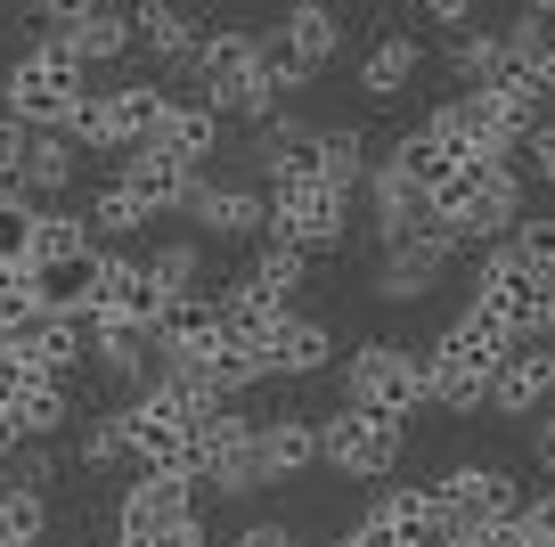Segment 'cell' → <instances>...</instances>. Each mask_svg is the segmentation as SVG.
Returning a JSON list of instances; mask_svg holds the SVG:
<instances>
[{"mask_svg": "<svg viewBox=\"0 0 555 547\" xmlns=\"http://www.w3.org/2000/svg\"><path fill=\"white\" fill-rule=\"evenodd\" d=\"M522 196H531V180H522L515 155H466V171H450V180L425 196V213L450 221L466 245H506V229L531 213Z\"/></svg>", "mask_w": 555, "mask_h": 547, "instance_id": "1", "label": "cell"}, {"mask_svg": "<svg viewBox=\"0 0 555 547\" xmlns=\"http://www.w3.org/2000/svg\"><path fill=\"white\" fill-rule=\"evenodd\" d=\"M506 352H515V343H506V327H490L482 310L466 303L434 343H425V400H434V409H450V417L490 409V377H499Z\"/></svg>", "mask_w": 555, "mask_h": 547, "instance_id": "2", "label": "cell"}, {"mask_svg": "<svg viewBox=\"0 0 555 547\" xmlns=\"http://www.w3.org/2000/svg\"><path fill=\"white\" fill-rule=\"evenodd\" d=\"M0 106L25 131H74V115L90 106V66L74 58V41H25L0 66Z\"/></svg>", "mask_w": 555, "mask_h": 547, "instance_id": "3", "label": "cell"}, {"mask_svg": "<svg viewBox=\"0 0 555 547\" xmlns=\"http://www.w3.org/2000/svg\"><path fill=\"white\" fill-rule=\"evenodd\" d=\"M189 82L212 115H237V123H270L278 115V90H270V66H261V34L254 25H205L189 58Z\"/></svg>", "mask_w": 555, "mask_h": 547, "instance_id": "4", "label": "cell"}, {"mask_svg": "<svg viewBox=\"0 0 555 547\" xmlns=\"http://www.w3.org/2000/svg\"><path fill=\"white\" fill-rule=\"evenodd\" d=\"M466 303L482 310L490 327H506V343H555V278L531 270L515 245H490V254L474 262Z\"/></svg>", "mask_w": 555, "mask_h": 547, "instance_id": "5", "label": "cell"}, {"mask_svg": "<svg viewBox=\"0 0 555 547\" xmlns=\"http://www.w3.org/2000/svg\"><path fill=\"white\" fill-rule=\"evenodd\" d=\"M400 458H409V417H384V409H360V400H344V409L319 417V466L344 482H392Z\"/></svg>", "mask_w": 555, "mask_h": 547, "instance_id": "6", "label": "cell"}, {"mask_svg": "<svg viewBox=\"0 0 555 547\" xmlns=\"http://www.w3.org/2000/svg\"><path fill=\"white\" fill-rule=\"evenodd\" d=\"M180 90H164V82H106V90H90V106L74 115V148H90V155H131V148H147L156 139V123H164V106H172Z\"/></svg>", "mask_w": 555, "mask_h": 547, "instance_id": "7", "label": "cell"}, {"mask_svg": "<svg viewBox=\"0 0 555 547\" xmlns=\"http://www.w3.org/2000/svg\"><path fill=\"white\" fill-rule=\"evenodd\" d=\"M434 491H441V514H450L457 547H482L490 531H506V523L522 514V498H531L499 458H466V466H450Z\"/></svg>", "mask_w": 555, "mask_h": 547, "instance_id": "8", "label": "cell"}, {"mask_svg": "<svg viewBox=\"0 0 555 547\" xmlns=\"http://www.w3.org/2000/svg\"><path fill=\"white\" fill-rule=\"evenodd\" d=\"M344 400H360V409H384V417H416L434 409L425 400V343H360V352L344 359Z\"/></svg>", "mask_w": 555, "mask_h": 547, "instance_id": "9", "label": "cell"}, {"mask_svg": "<svg viewBox=\"0 0 555 547\" xmlns=\"http://www.w3.org/2000/svg\"><path fill=\"white\" fill-rule=\"evenodd\" d=\"M270 229L261 238H278V245H295V254H335L344 245V229H351V196L344 189H327V180H270Z\"/></svg>", "mask_w": 555, "mask_h": 547, "instance_id": "10", "label": "cell"}, {"mask_svg": "<svg viewBox=\"0 0 555 547\" xmlns=\"http://www.w3.org/2000/svg\"><path fill=\"white\" fill-rule=\"evenodd\" d=\"M457 254H466V238H457L450 221H434V213H425L400 245H384V254H376V294H384V303H425V294H434V278L450 270Z\"/></svg>", "mask_w": 555, "mask_h": 547, "instance_id": "11", "label": "cell"}, {"mask_svg": "<svg viewBox=\"0 0 555 547\" xmlns=\"http://www.w3.org/2000/svg\"><path fill=\"white\" fill-rule=\"evenodd\" d=\"M189 514H196V482H180V474H131V482H122V507H115V539L156 547V539H172Z\"/></svg>", "mask_w": 555, "mask_h": 547, "instance_id": "12", "label": "cell"}, {"mask_svg": "<svg viewBox=\"0 0 555 547\" xmlns=\"http://www.w3.org/2000/svg\"><path fill=\"white\" fill-rule=\"evenodd\" d=\"M189 221H196V238H212V245H237V238H261L270 229V196L261 189H237V180H196V196H189Z\"/></svg>", "mask_w": 555, "mask_h": 547, "instance_id": "13", "label": "cell"}, {"mask_svg": "<svg viewBox=\"0 0 555 547\" xmlns=\"http://www.w3.org/2000/svg\"><path fill=\"white\" fill-rule=\"evenodd\" d=\"M122 9H131V50H147L156 66L189 74L196 41H205V17H196L189 0H122Z\"/></svg>", "mask_w": 555, "mask_h": 547, "instance_id": "14", "label": "cell"}, {"mask_svg": "<svg viewBox=\"0 0 555 547\" xmlns=\"http://www.w3.org/2000/svg\"><path fill=\"white\" fill-rule=\"evenodd\" d=\"M490 409L499 417H547L555 409V343H515L490 377Z\"/></svg>", "mask_w": 555, "mask_h": 547, "instance_id": "15", "label": "cell"}, {"mask_svg": "<svg viewBox=\"0 0 555 547\" xmlns=\"http://www.w3.org/2000/svg\"><path fill=\"white\" fill-rule=\"evenodd\" d=\"M115 180L164 221V213H189V196H196L205 171H189L180 155H164V148H131V155H115Z\"/></svg>", "mask_w": 555, "mask_h": 547, "instance_id": "16", "label": "cell"}, {"mask_svg": "<svg viewBox=\"0 0 555 547\" xmlns=\"http://www.w3.org/2000/svg\"><path fill=\"white\" fill-rule=\"evenodd\" d=\"M270 41H278V50H286V58H295V66L319 82V74L344 58V9H335V0H295V9L278 17V34H270Z\"/></svg>", "mask_w": 555, "mask_h": 547, "instance_id": "17", "label": "cell"}, {"mask_svg": "<svg viewBox=\"0 0 555 547\" xmlns=\"http://www.w3.org/2000/svg\"><path fill=\"white\" fill-rule=\"evenodd\" d=\"M466 155H474V148L457 139V123L441 115V106H434L425 123H416V131H400V139H392V164L409 171V180H416L425 196H434L441 180H450V171H466Z\"/></svg>", "mask_w": 555, "mask_h": 547, "instance_id": "18", "label": "cell"}, {"mask_svg": "<svg viewBox=\"0 0 555 547\" xmlns=\"http://www.w3.org/2000/svg\"><path fill=\"white\" fill-rule=\"evenodd\" d=\"M416 74H425V41L392 25V34H376V41H367V58H360V99L367 106H400L416 90Z\"/></svg>", "mask_w": 555, "mask_h": 547, "instance_id": "19", "label": "cell"}, {"mask_svg": "<svg viewBox=\"0 0 555 547\" xmlns=\"http://www.w3.org/2000/svg\"><path fill=\"white\" fill-rule=\"evenodd\" d=\"M416 221H425V189H416L392 155L367 164V238H376V254H384V245H400Z\"/></svg>", "mask_w": 555, "mask_h": 547, "instance_id": "20", "label": "cell"}, {"mask_svg": "<svg viewBox=\"0 0 555 547\" xmlns=\"http://www.w3.org/2000/svg\"><path fill=\"white\" fill-rule=\"evenodd\" d=\"M90 359H99V368L122 384V393L156 384V368H164V352H156V327H122V319H90Z\"/></svg>", "mask_w": 555, "mask_h": 547, "instance_id": "21", "label": "cell"}, {"mask_svg": "<svg viewBox=\"0 0 555 547\" xmlns=\"http://www.w3.org/2000/svg\"><path fill=\"white\" fill-rule=\"evenodd\" d=\"M99 278H106V245H90V254H74V262H41L34 270L41 310H50V319H99Z\"/></svg>", "mask_w": 555, "mask_h": 547, "instance_id": "22", "label": "cell"}, {"mask_svg": "<svg viewBox=\"0 0 555 547\" xmlns=\"http://www.w3.org/2000/svg\"><path fill=\"white\" fill-rule=\"evenodd\" d=\"M9 343H17V359L34 368V377L74 384V368L90 359V319H50V310H41V319L25 327V335H9Z\"/></svg>", "mask_w": 555, "mask_h": 547, "instance_id": "23", "label": "cell"}, {"mask_svg": "<svg viewBox=\"0 0 555 547\" xmlns=\"http://www.w3.org/2000/svg\"><path fill=\"white\" fill-rule=\"evenodd\" d=\"M327 368H335V327L311 319V310H286L270 335V377L302 384V377H327Z\"/></svg>", "mask_w": 555, "mask_h": 547, "instance_id": "24", "label": "cell"}, {"mask_svg": "<svg viewBox=\"0 0 555 547\" xmlns=\"http://www.w3.org/2000/svg\"><path fill=\"white\" fill-rule=\"evenodd\" d=\"M172 294L147 278L139 254H106V278H99V319H122V327H156V310Z\"/></svg>", "mask_w": 555, "mask_h": 547, "instance_id": "25", "label": "cell"}, {"mask_svg": "<svg viewBox=\"0 0 555 547\" xmlns=\"http://www.w3.org/2000/svg\"><path fill=\"white\" fill-rule=\"evenodd\" d=\"M376 514L392 523L400 547H457V531H450V514H441V491H434V482H400V491H384Z\"/></svg>", "mask_w": 555, "mask_h": 547, "instance_id": "26", "label": "cell"}, {"mask_svg": "<svg viewBox=\"0 0 555 547\" xmlns=\"http://www.w3.org/2000/svg\"><path fill=\"white\" fill-rule=\"evenodd\" d=\"M212 335H221V294L212 287H189V294H172V303L156 310V352L164 359H196Z\"/></svg>", "mask_w": 555, "mask_h": 547, "instance_id": "27", "label": "cell"}, {"mask_svg": "<svg viewBox=\"0 0 555 547\" xmlns=\"http://www.w3.org/2000/svg\"><path fill=\"white\" fill-rule=\"evenodd\" d=\"M254 442H261V474L295 482V474H311V466H319V417H295V409L254 417Z\"/></svg>", "mask_w": 555, "mask_h": 547, "instance_id": "28", "label": "cell"}, {"mask_svg": "<svg viewBox=\"0 0 555 547\" xmlns=\"http://www.w3.org/2000/svg\"><path fill=\"white\" fill-rule=\"evenodd\" d=\"M441 66H450L457 90H490L506 66H515V50H506V25H457V34L441 41Z\"/></svg>", "mask_w": 555, "mask_h": 547, "instance_id": "29", "label": "cell"}, {"mask_svg": "<svg viewBox=\"0 0 555 547\" xmlns=\"http://www.w3.org/2000/svg\"><path fill=\"white\" fill-rule=\"evenodd\" d=\"M147 148H164V155H180L189 171H205L212 155H221V115H212L205 99H172L164 106V123H156V139Z\"/></svg>", "mask_w": 555, "mask_h": 547, "instance_id": "30", "label": "cell"}, {"mask_svg": "<svg viewBox=\"0 0 555 547\" xmlns=\"http://www.w3.org/2000/svg\"><path fill=\"white\" fill-rule=\"evenodd\" d=\"M229 287H245V294H261V303H278V310H295V294L311 287V254H295V245H278V238H261L254 245V262H245Z\"/></svg>", "mask_w": 555, "mask_h": 547, "instance_id": "31", "label": "cell"}, {"mask_svg": "<svg viewBox=\"0 0 555 547\" xmlns=\"http://www.w3.org/2000/svg\"><path fill=\"white\" fill-rule=\"evenodd\" d=\"M74 171H82V148H74L66 131H25V164H17V189L34 196V205L66 196V189H74Z\"/></svg>", "mask_w": 555, "mask_h": 547, "instance_id": "32", "label": "cell"}, {"mask_svg": "<svg viewBox=\"0 0 555 547\" xmlns=\"http://www.w3.org/2000/svg\"><path fill=\"white\" fill-rule=\"evenodd\" d=\"M319 180L344 196L367 189V131L360 123H319Z\"/></svg>", "mask_w": 555, "mask_h": 547, "instance_id": "33", "label": "cell"}, {"mask_svg": "<svg viewBox=\"0 0 555 547\" xmlns=\"http://www.w3.org/2000/svg\"><path fill=\"white\" fill-rule=\"evenodd\" d=\"M9 425H17V442H57V433L74 425V384H57V377H41L34 393L17 400V417H9Z\"/></svg>", "mask_w": 555, "mask_h": 547, "instance_id": "34", "label": "cell"}, {"mask_svg": "<svg viewBox=\"0 0 555 547\" xmlns=\"http://www.w3.org/2000/svg\"><path fill=\"white\" fill-rule=\"evenodd\" d=\"M50 539V491L0 482V547H41Z\"/></svg>", "mask_w": 555, "mask_h": 547, "instance_id": "35", "label": "cell"}, {"mask_svg": "<svg viewBox=\"0 0 555 547\" xmlns=\"http://www.w3.org/2000/svg\"><path fill=\"white\" fill-rule=\"evenodd\" d=\"M139 262H147V278H156L164 294H189V287H205V238H156Z\"/></svg>", "mask_w": 555, "mask_h": 547, "instance_id": "36", "label": "cell"}, {"mask_svg": "<svg viewBox=\"0 0 555 547\" xmlns=\"http://www.w3.org/2000/svg\"><path fill=\"white\" fill-rule=\"evenodd\" d=\"M90 221L82 213H66V205H41V221H34V262L25 270H41V262H74V254H90Z\"/></svg>", "mask_w": 555, "mask_h": 547, "instance_id": "37", "label": "cell"}, {"mask_svg": "<svg viewBox=\"0 0 555 547\" xmlns=\"http://www.w3.org/2000/svg\"><path fill=\"white\" fill-rule=\"evenodd\" d=\"M506 50H515V66H531L539 90L555 99V17H531V9H515V25H506Z\"/></svg>", "mask_w": 555, "mask_h": 547, "instance_id": "38", "label": "cell"}, {"mask_svg": "<svg viewBox=\"0 0 555 547\" xmlns=\"http://www.w3.org/2000/svg\"><path fill=\"white\" fill-rule=\"evenodd\" d=\"M82 221H90V238H139V229L156 221V213L139 205V196L122 189V180H106V189H99V196L82 205Z\"/></svg>", "mask_w": 555, "mask_h": 547, "instance_id": "39", "label": "cell"}, {"mask_svg": "<svg viewBox=\"0 0 555 547\" xmlns=\"http://www.w3.org/2000/svg\"><path fill=\"white\" fill-rule=\"evenodd\" d=\"M74 58H82V66H115V58H131V9H115V0H106L99 17L74 34Z\"/></svg>", "mask_w": 555, "mask_h": 547, "instance_id": "40", "label": "cell"}, {"mask_svg": "<svg viewBox=\"0 0 555 547\" xmlns=\"http://www.w3.org/2000/svg\"><path fill=\"white\" fill-rule=\"evenodd\" d=\"M34 221H41L34 196L0 189V270H25V262H34Z\"/></svg>", "mask_w": 555, "mask_h": 547, "instance_id": "41", "label": "cell"}, {"mask_svg": "<svg viewBox=\"0 0 555 547\" xmlns=\"http://www.w3.org/2000/svg\"><path fill=\"white\" fill-rule=\"evenodd\" d=\"M25 9H34V25H41L34 41H74V34L106 9V0H25Z\"/></svg>", "mask_w": 555, "mask_h": 547, "instance_id": "42", "label": "cell"}, {"mask_svg": "<svg viewBox=\"0 0 555 547\" xmlns=\"http://www.w3.org/2000/svg\"><path fill=\"white\" fill-rule=\"evenodd\" d=\"M41 319V287L34 270H0V335H25Z\"/></svg>", "mask_w": 555, "mask_h": 547, "instance_id": "43", "label": "cell"}, {"mask_svg": "<svg viewBox=\"0 0 555 547\" xmlns=\"http://www.w3.org/2000/svg\"><path fill=\"white\" fill-rule=\"evenodd\" d=\"M82 466H90V474H115V466H131V449H122V425H115V409L82 425Z\"/></svg>", "mask_w": 555, "mask_h": 547, "instance_id": "44", "label": "cell"}, {"mask_svg": "<svg viewBox=\"0 0 555 547\" xmlns=\"http://www.w3.org/2000/svg\"><path fill=\"white\" fill-rule=\"evenodd\" d=\"M506 245H515L531 270H547V278H555V213H522V221L506 229Z\"/></svg>", "mask_w": 555, "mask_h": 547, "instance_id": "45", "label": "cell"}, {"mask_svg": "<svg viewBox=\"0 0 555 547\" xmlns=\"http://www.w3.org/2000/svg\"><path fill=\"white\" fill-rule=\"evenodd\" d=\"M515 164H522V180H539V189H555V115H539L531 131H522Z\"/></svg>", "mask_w": 555, "mask_h": 547, "instance_id": "46", "label": "cell"}, {"mask_svg": "<svg viewBox=\"0 0 555 547\" xmlns=\"http://www.w3.org/2000/svg\"><path fill=\"white\" fill-rule=\"evenodd\" d=\"M0 482H25V491H50L57 482V449L50 442H17V458H9V474Z\"/></svg>", "mask_w": 555, "mask_h": 547, "instance_id": "47", "label": "cell"}, {"mask_svg": "<svg viewBox=\"0 0 555 547\" xmlns=\"http://www.w3.org/2000/svg\"><path fill=\"white\" fill-rule=\"evenodd\" d=\"M34 384H41V377L17 359V343H0V417H17V400L34 393Z\"/></svg>", "mask_w": 555, "mask_h": 547, "instance_id": "48", "label": "cell"}, {"mask_svg": "<svg viewBox=\"0 0 555 547\" xmlns=\"http://www.w3.org/2000/svg\"><path fill=\"white\" fill-rule=\"evenodd\" d=\"M482 547H555V523H547V514H531V507H522L515 523H506V531H490Z\"/></svg>", "mask_w": 555, "mask_h": 547, "instance_id": "49", "label": "cell"}, {"mask_svg": "<svg viewBox=\"0 0 555 547\" xmlns=\"http://www.w3.org/2000/svg\"><path fill=\"white\" fill-rule=\"evenodd\" d=\"M17 164H25V123L0 106V189H17Z\"/></svg>", "mask_w": 555, "mask_h": 547, "instance_id": "50", "label": "cell"}, {"mask_svg": "<svg viewBox=\"0 0 555 547\" xmlns=\"http://www.w3.org/2000/svg\"><path fill=\"white\" fill-rule=\"evenodd\" d=\"M335 547H400V539H392V523H384V514L367 507V514H360V523H351V531H344Z\"/></svg>", "mask_w": 555, "mask_h": 547, "instance_id": "51", "label": "cell"}, {"mask_svg": "<svg viewBox=\"0 0 555 547\" xmlns=\"http://www.w3.org/2000/svg\"><path fill=\"white\" fill-rule=\"evenodd\" d=\"M237 547H302V531H295V523H245Z\"/></svg>", "mask_w": 555, "mask_h": 547, "instance_id": "52", "label": "cell"}, {"mask_svg": "<svg viewBox=\"0 0 555 547\" xmlns=\"http://www.w3.org/2000/svg\"><path fill=\"white\" fill-rule=\"evenodd\" d=\"M531 458H539V474H547V482H555V409H547V417H539V433H531Z\"/></svg>", "mask_w": 555, "mask_h": 547, "instance_id": "53", "label": "cell"}, {"mask_svg": "<svg viewBox=\"0 0 555 547\" xmlns=\"http://www.w3.org/2000/svg\"><path fill=\"white\" fill-rule=\"evenodd\" d=\"M156 547H212V531H205V523H196V514H189V523H180L172 539H156Z\"/></svg>", "mask_w": 555, "mask_h": 547, "instance_id": "54", "label": "cell"}, {"mask_svg": "<svg viewBox=\"0 0 555 547\" xmlns=\"http://www.w3.org/2000/svg\"><path fill=\"white\" fill-rule=\"evenodd\" d=\"M515 9H531V17H555V0H515Z\"/></svg>", "mask_w": 555, "mask_h": 547, "instance_id": "55", "label": "cell"}, {"mask_svg": "<svg viewBox=\"0 0 555 547\" xmlns=\"http://www.w3.org/2000/svg\"><path fill=\"white\" fill-rule=\"evenodd\" d=\"M302 547H335V539H302Z\"/></svg>", "mask_w": 555, "mask_h": 547, "instance_id": "56", "label": "cell"}, {"mask_svg": "<svg viewBox=\"0 0 555 547\" xmlns=\"http://www.w3.org/2000/svg\"><path fill=\"white\" fill-rule=\"evenodd\" d=\"M9 9H17V0H0V17H9Z\"/></svg>", "mask_w": 555, "mask_h": 547, "instance_id": "57", "label": "cell"}]
</instances>
